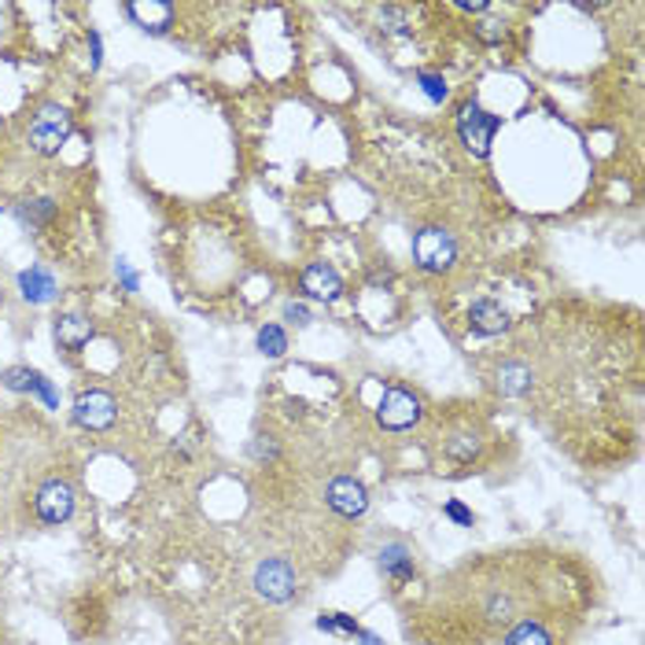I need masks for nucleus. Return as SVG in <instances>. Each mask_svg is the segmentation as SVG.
I'll return each mask as SVG.
<instances>
[{
	"instance_id": "1",
	"label": "nucleus",
	"mask_w": 645,
	"mask_h": 645,
	"mask_svg": "<svg viewBox=\"0 0 645 645\" xmlns=\"http://www.w3.org/2000/svg\"><path fill=\"white\" fill-rule=\"evenodd\" d=\"M572 616L561 612H528L498 634L495 645H572Z\"/></svg>"
},
{
	"instance_id": "2",
	"label": "nucleus",
	"mask_w": 645,
	"mask_h": 645,
	"mask_svg": "<svg viewBox=\"0 0 645 645\" xmlns=\"http://www.w3.org/2000/svg\"><path fill=\"white\" fill-rule=\"evenodd\" d=\"M377 421L384 432H410L413 424L421 421V399L413 395L410 388L402 384H391L384 391V399H380L377 406Z\"/></svg>"
},
{
	"instance_id": "3",
	"label": "nucleus",
	"mask_w": 645,
	"mask_h": 645,
	"mask_svg": "<svg viewBox=\"0 0 645 645\" xmlns=\"http://www.w3.org/2000/svg\"><path fill=\"white\" fill-rule=\"evenodd\" d=\"M34 512L41 524L56 528V524H67L74 512V487L71 479L63 476H49L45 484H38L34 490Z\"/></svg>"
},
{
	"instance_id": "4",
	"label": "nucleus",
	"mask_w": 645,
	"mask_h": 645,
	"mask_svg": "<svg viewBox=\"0 0 645 645\" xmlns=\"http://www.w3.org/2000/svg\"><path fill=\"white\" fill-rule=\"evenodd\" d=\"M71 134H74L71 115L63 112V107L49 104V107H41V115L34 118V126H30V145H34V151H41V156H56V151L71 140Z\"/></svg>"
},
{
	"instance_id": "5",
	"label": "nucleus",
	"mask_w": 645,
	"mask_h": 645,
	"mask_svg": "<svg viewBox=\"0 0 645 645\" xmlns=\"http://www.w3.org/2000/svg\"><path fill=\"white\" fill-rule=\"evenodd\" d=\"M413 258H417L421 269L443 273V269L454 266L457 244H454V236L446 233V229H435V225L432 229H421V233L413 236Z\"/></svg>"
},
{
	"instance_id": "6",
	"label": "nucleus",
	"mask_w": 645,
	"mask_h": 645,
	"mask_svg": "<svg viewBox=\"0 0 645 645\" xmlns=\"http://www.w3.org/2000/svg\"><path fill=\"white\" fill-rule=\"evenodd\" d=\"M498 126H501V118L487 115L479 104H465L462 115H457V134H462V140L476 151V156H487V148H490V140H495Z\"/></svg>"
},
{
	"instance_id": "7",
	"label": "nucleus",
	"mask_w": 645,
	"mask_h": 645,
	"mask_svg": "<svg viewBox=\"0 0 645 645\" xmlns=\"http://www.w3.org/2000/svg\"><path fill=\"white\" fill-rule=\"evenodd\" d=\"M74 421L89 432H107L118 421V402L101 388L82 391V395L74 399Z\"/></svg>"
},
{
	"instance_id": "8",
	"label": "nucleus",
	"mask_w": 645,
	"mask_h": 645,
	"mask_svg": "<svg viewBox=\"0 0 645 645\" xmlns=\"http://www.w3.org/2000/svg\"><path fill=\"white\" fill-rule=\"evenodd\" d=\"M255 586L258 594L266 601H292L295 598V586H299V579H295V568L284 561V557H269V561L258 564L255 572Z\"/></svg>"
},
{
	"instance_id": "9",
	"label": "nucleus",
	"mask_w": 645,
	"mask_h": 645,
	"mask_svg": "<svg viewBox=\"0 0 645 645\" xmlns=\"http://www.w3.org/2000/svg\"><path fill=\"white\" fill-rule=\"evenodd\" d=\"M325 501L340 512V517H362L366 506H369V498H366V487L358 484L355 476H340V479H332L329 490H325Z\"/></svg>"
},
{
	"instance_id": "10",
	"label": "nucleus",
	"mask_w": 645,
	"mask_h": 645,
	"mask_svg": "<svg viewBox=\"0 0 645 645\" xmlns=\"http://www.w3.org/2000/svg\"><path fill=\"white\" fill-rule=\"evenodd\" d=\"M303 292L310 295V299H321V303H336L343 295V281L340 273L332 266H325V262H310V266L303 269Z\"/></svg>"
},
{
	"instance_id": "11",
	"label": "nucleus",
	"mask_w": 645,
	"mask_h": 645,
	"mask_svg": "<svg viewBox=\"0 0 645 645\" xmlns=\"http://www.w3.org/2000/svg\"><path fill=\"white\" fill-rule=\"evenodd\" d=\"M380 572H384L391 583H395V590L402 583H410L413 579V553H410V546H402V542H391L380 550Z\"/></svg>"
},
{
	"instance_id": "12",
	"label": "nucleus",
	"mask_w": 645,
	"mask_h": 645,
	"mask_svg": "<svg viewBox=\"0 0 645 645\" xmlns=\"http://www.w3.org/2000/svg\"><path fill=\"white\" fill-rule=\"evenodd\" d=\"M468 321H473V329L484 332V336H495V332H506L509 329V314L501 310L495 299L473 303V310H468Z\"/></svg>"
},
{
	"instance_id": "13",
	"label": "nucleus",
	"mask_w": 645,
	"mask_h": 645,
	"mask_svg": "<svg viewBox=\"0 0 645 645\" xmlns=\"http://www.w3.org/2000/svg\"><path fill=\"white\" fill-rule=\"evenodd\" d=\"M89 336H93V325L85 321V317H78V314L56 317V340H60V347H67V351H82V347L89 343Z\"/></svg>"
},
{
	"instance_id": "14",
	"label": "nucleus",
	"mask_w": 645,
	"mask_h": 645,
	"mask_svg": "<svg viewBox=\"0 0 645 645\" xmlns=\"http://www.w3.org/2000/svg\"><path fill=\"white\" fill-rule=\"evenodd\" d=\"M19 288H23V299L30 303H49L52 295H56V281H52V273L34 266V269L19 273Z\"/></svg>"
},
{
	"instance_id": "15",
	"label": "nucleus",
	"mask_w": 645,
	"mask_h": 645,
	"mask_svg": "<svg viewBox=\"0 0 645 645\" xmlns=\"http://www.w3.org/2000/svg\"><path fill=\"white\" fill-rule=\"evenodd\" d=\"M258 351L269 355V358H281L288 351V336H284L281 325H266V329H258Z\"/></svg>"
},
{
	"instance_id": "16",
	"label": "nucleus",
	"mask_w": 645,
	"mask_h": 645,
	"mask_svg": "<svg viewBox=\"0 0 645 645\" xmlns=\"http://www.w3.org/2000/svg\"><path fill=\"white\" fill-rule=\"evenodd\" d=\"M317 627H321V631H336V634H362V627H358L351 616H343V612H321Z\"/></svg>"
},
{
	"instance_id": "17",
	"label": "nucleus",
	"mask_w": 645,
	"mask_h": 645,
	"mask_svg": "<svg viewBox=\"0 0 645 645\" xmlns=\"http://www.w3.org/2000/svg\"><path fill=\"white\" fill-rule=\"evenodd\" d=\"M38 380H41V373H34V369H8L4 388H12V391H38Z\"/></svg>"
},
{
	"instance_id": "18",
	"label": "nucleus",
	"mask_w": 645,
	"mask_h": 645,
	"mask_svg": "<svg viewBox=\"0 0 645 645\" xmlns=\"http://www.w3.org/2000/svg\"><path fill=\"white\" fill-rule=\"evenodd\" d=\"M417 82H421V89L429 93V101H435V104H443V101H446V82L440 78V74L421 71V74H417Z\"/></svg>"
},
{
	"instance_id": "19",
	"label": "nucleus",
	"mask_w": 645,
	"mask_h": 645,
	"mask_svg": "<svg viewBox=\"0 0 645 645\" xmlns=\"http://www.w3.org/2000/svg\"><path fill=\"white\" fill-rule=\"evenodd\" d=\"M52 211H56V207H52V200H34V207H23V211H19V218H23V222H30V225H38V222H45Z\"/></svg>"
},
{
	"instance_id": "20",
	"label": "nucleus",
	"mask_w": 645,
	"mask_h": 645,
	"mask_svg": "<svg viewBox=\"0 0 645 645\" xmlns=\"http://www.w3.org/2000/svg\"><path fill=\"white\" fill-rule=\"evenodd\" d=\"M284 317H288L292 325H310V310H306L303 303H288V306H284Z\"/></svg>"
},
{
	"instance_id": "21",
	"label": "nucleus",
	"mask_w": 645,
	"mask_h": 645,
	"mask_svg": "<svg viewBox=\"0 0 645 645\" xmlns=\"http://www.w3.org/2000/svg\"><path fill=\"white\" fill-rule=\"evenodd\" d=\"M443 512H446V517H454L457 524H465V528H468V524H473V512H468L465 506H457V501H446Z\"/></svg>"
}]
</instances>
